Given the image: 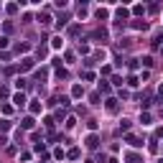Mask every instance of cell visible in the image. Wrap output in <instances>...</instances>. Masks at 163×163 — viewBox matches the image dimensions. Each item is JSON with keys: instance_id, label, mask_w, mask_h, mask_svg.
I'll use <instances>...</instances> for the list:
<instances>
[{"instance_id": "6da1fadb", "label": "cell", "mask_w": 163, "mask_h": 163, "mask_svg": "<svg viewBox=\"0 0 163 163\" xmlns=\"http://www.w3.org/2000/svg\"><path fill=\"white\" fill-rule=\"evenodd\" d=\"M13 102H16L18 107H23V105H26V94H20V92H18V94H13Z\"/></svg>"}, {"instance_id": "7a4b0ae2", "label": "cell", "mask_w": 163, "mask_h": 163, "mask_svg": "<svg viewBox=\"0 0 163 163\" xmlns=\"http://www.w3.org/2000/svg\"><path fill=\"white\" fill-rule=\"evenodd\" d=\"M127 143H130L133 148H140V145H143V140H140V138H135V135H127Z\"/></svg>"}, {"instance_id": "3957f363", "label": "cell", "mask_w": 163, "mask_h": 163, "mask_svg": "<svg viewBox=\"0 0 163 163\" xmlns=\"http://www.w3.org/2000/svg\"><path fill=\"white\" fill-rule=\"evenodd\" d=\"M20 125H23V130H31L36 122H33V117H23V122H20Z\"/></svg>"}, {"instance_id": "277c9868", "label": "cell", "mask_w": 163, "mask_h": 163, "mask_svg": "<svg viewBox=\"0 0 163 163\" xmlns=\"http://www.w3.org/2000/svg\"><path fill=\"white\" fill-rule=\"evenodd\" d=\"M84 94V87H79V84H74L72 87V97H82Z\"/></svg>"}, {"instance_id": "5b68a950", "label": "cell", "mask_w": 163, "mask_h": 163, "mask_svg": "<svg viewBox=\"0 0 163 163\" xmlns=\"http://www.w3.org/2000/svg\"><path fill=\"white\" fill-rule=\"evenodd\" d=\"M51 46H54V48H61V46H64V38H61V36H54V38H51Z\"/></svg>"}, {"instance_id": "8992f818", "label": "cell", "mask_w": 163, "mask_h": 163, "mask_svg": "<svg viewBox=\"0 0 163 163\" xmlns=\"http://www.w3.org/2000/svg\"><path fill=\"white\" fill-rule=\"evenodd\" d=\"M31 66H33V59H23L20 61V69H23V72H28Z\"/></svg>"}, {"instance_id": "52a82bcc", "label": "cell", "mask_w": 163, "mask_h": 163, "mask_svg": "<svg viewBox=\"0 0 163 163\" xmlns=\"http://www.w3.org/2000/svg\"><path fill=\"white\" fill-rule=\"evenodd\" d=\"M130 13H127V8H117V20H125Z\"/></svg>"}, {"instance_id": "ba28073f", "label": "cell", "mask_w": 163, "mask_h": 163, "mask_svg": "<svg viewBox=\"0 0 163 163\" xmlns=\"http://www.w3.org/2000/svg\"><path fill=\"white\" fill-rule=\"evenodd\" d=\"M107 112H117V100H107Z\"/></svg>"}, {"instance_id": "9c48e42d", "label": "cell", "mask_w": 163, "mask_h": 163, "mask_svg": "<svg viewBox=\"0 0 163 163\" xmlns=\"http://www.w3.org/2000/svg\"><path fill=\"white\" fill-rule=\"evenodd\" d=\"M87 148H97V135H89L87 138Z\"/></svg>"}, {"instance_id": "30bf717a", "label": "cell", "mask_w": 163, "mask_h": 163, "mask_svg": "<svg viewBox=\"0 0 163 163\" xmlns=\"http://www.w3.org/2000/svg\"><path fill=\"white\" fill-rule=\"evenodd\" d=\"M140 122H143V125H151V115H148V112H140Z\"/></svg>"}, {"instance_id": "8fae6325", "label": "cell", "mask_w": 163, "mask_h": 163, "mask_svg": "<svg viewBox=\"0 0 163 163\" xmlns=\"http://www.w3.org/2000/svg\"><path fill=\"white\" fill-rule=\"evenodd\" d=\"M127 163H143V158H140V155H135V153H133V155H127Z\"/></svg>"}, {"instance_id": "7c38bea8", "label": "cell", "mask_w": 163, "mask_h": 163, "mask_svg": "<svg viewBox=\"0 0 163 163\" xmlns=\"http://www.w3.org/2000/svg\"><path fill=\"white\" fill-rule=\"evenodd\" d=\"M0 130H10V120H0Z\"/></svg>"}, {"instance_id": "4fadbf2b", "label": "cell", "mask_w": 163, "mask_h": 163, "mask_svg": "<svg viewBox=\"0 0 163 163\" xmlns=\"http://www.w3.org/2000/svg\"><path fill=\"white\" fill-rule=\"evenodd\" d=\"M97 18L105 20V18H107V10H105V8H97Z\"/></svg>"}, {"instance_id": "5bb4252c", "label": "cell", "mask_w": 163, "mask_h": 163, "mask_svg": "<svg viewBox=\"0 0 163 163\" xmlns=\"http://www.w3.org/2000/svg\"><path fill=\"white\" fill-rule=\"evenodd\" d=\"M69 158L76 161V158H79V151H76V148H74V151H69Z\"/></svg>"}, {"instance_id": "9a60e30c", "label": "cell", "mask_w": 163, "mask_h": 163, "mask_svg": "<svg viewBox=\"0 0 163 163\" xmlns=\"http://www.w3.org/2000/svg\"><path fill=\"white\" fill-rule=\"evenodd\" d=\"M133 26H135V28H143V31L148 28V26H145V20H135V23H133Z\"/></svg>"}, {"instance_id": "2e32d148", "label": "cell", "mask_w": 163, "mask_h": 163, "mask_svg": "<svg viewBox=\"0 0 163 163\" xmlns=\"http://www.w3.org/2000/svg\"><path fill=\"white\" fill-rule=\"evenodd\" d=\"M8 44H10V41H8V36H3V38H0V48H5Z\"/></svg>"}]
</instances>
